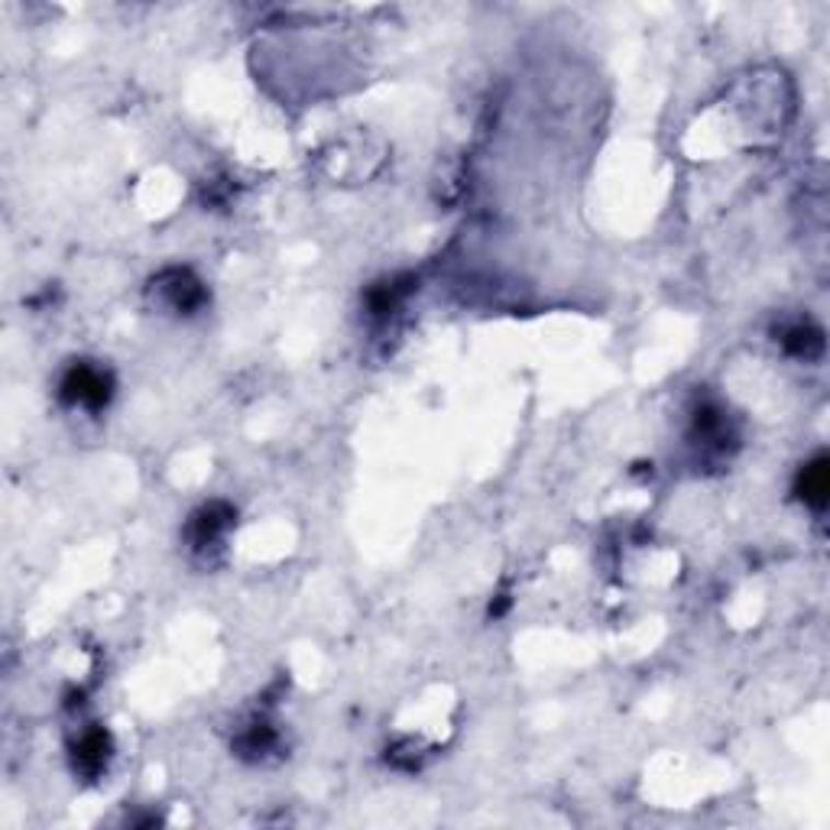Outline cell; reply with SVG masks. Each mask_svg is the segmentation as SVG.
<instances>
[{
    "mask_svg": "<svg viewBox=\"0 0 830 830\" xmlns=\"http://www.w3.org/2000/svg\"><path fill=\"white\" fill-rule=\"evenodd\" d=\"M114 396V377L97 367V364H72L66 373H62V383H59V400L66 406H82V410H91V413H101Z\"/></svg>",
    "mask_w": 830,
    "mask_h": 830,
    "instance_id": "cell-1",
    "label": "cell"
},
{
    "mask_svg": "<svg viewBox=\"0 0 830 830\" xmlns=\"http://www.w3.org/2000/svg\"><path fill=\"white\" fill-rule=\"evenodd\" d=\"M153 296H160V302L178 312V315H192L205 306L208 292L201 286V279L192 269H166L153 279Z\"/></svg>",
    "mask_w": 830,
    "mask_h": 830,
    "instance_id": "cell-2",
    "label": "cell"
},
{
    "mask_svg": "<svg viewBox=\"0 0 830 830\" xmlns=\"http://www.w3.org/2000/svg\"><path fill=\"white\" fill-rule=\"evenodd\" d=\"M234 519H238V512L228 503H208V506H201L192 516V522H188V542H192V549L215 545L234 526Z\"/></svg>",
    "mask_w": 830,
    "mask_h": 830,
    "instance_id": "cell-3",
    "label": "cell"
},
{
    "mask_svg": "<svg viewBox=\"0 0 830 830\" xmlns=\"http://www.w3.org/2000/svg\"><path fill=\"white\" fill-rule=\"evenodd\" d=\"M111 734L104 727H91L79 737V743L72 747V765L84 779H97L107 762H111Z\"/></svg>",
    "mask_w": 830,
    "mask_h": 830,
    "instance_id": "cell-4",
    "label": "cell"
},
{
    "mask_svg": "<svg viewBox=\"0 0 830 830\" xmlns=\"http://www.w3.org/2000/svg\"><path fill=\"white\" fill-rule=\"evenodd\" d=\"M795 494L805 506L811 509H825L830 497V471H828V458L818 454L815 461L802 464L798 471V481H795Z\"/></svg>",
    "mask_w": 830,
    "mask_h": 830,
    "instance_id": "cell-5",
    "label": "cell"
},
{
    "mask_svg": "<svg viewBox=\"0 0 830 830\" xmlns=\"http://www.w3.org/2000/svg\"><path fill=\"white\" fill-rule=\"evenodd\" d=\"M775 341L785 347V354H792L798 360H818L825 354V334L811 322H792V325L779 328Z\"/></svg>",
    "mask_w": 830,
    "mask_h": 830,
    "instance_id": "cell-6",
    "label": "cell"
},
{
    "mask_svg": "<svg viewBox=\"0 0 830 830\" xmlns=\"http://www.w3.org/2000/svg\"><path fill=\"white\" fill-rule=\"evenodd\" d=\"M410 289H413V279H410V276L373 286V289L367 292V309H370V315H377V319L393 315V312H396V306L410 296Z\"/></svg>",
    "mask_w": 830,
    "mask_h": 830,
    "instance_id": "cell-7",
    "label": "cell"
},
{
    "mask_svg": "<svg viewBox=\"0 0 830 830\" xmlns=\"http://www.w3.org/2000/svg\"><path fill=\"white\" fill-rule=\"evenodd\" d=\"M273 743H276V734H273L269 724H250L247 734L238 740V749H241L244 756H263Z\"/></svg>",
    "mask_w": 830,
    "mask_h": 830,
    "instance_id": "cell-8",
    "label": "cell"
}]
</instances>
